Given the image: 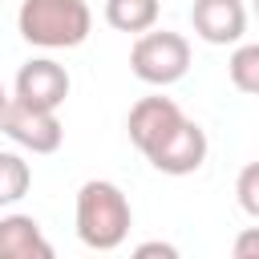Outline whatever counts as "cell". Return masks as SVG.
I'll list each match as a JSON object with an SVG mask.
<instances>
[{
    "label": "cell",
    "instance_id": "obj_1",
    "mask_svg": "<svg viewBox=\"0 0 259 259\" xmlns=\"http://www.w3.org/2000/svg\"><path fill=\"white\" fill-rule=\"evenodd\" d=\"M134 227L130 198L117 182L109 178H89L77 190V239L93 251H113L125 243Z\"/></svg>",
    "mask_w": 259,
    "mask_h": 259
},
{
    "label": "cell",
    "instance_id": "obj_2",
    "mask_svg": "<svg viewBox=\"0 0 259 259\" xmlns=\"http://www.w3.org/2000/svg\"><path fill=\"white\" fill-rule=\"evenodd\" d=\"M16 28L36 49H77L93 28L85 0H20Z\"/></svg>",
    "mask_w": 259,
    "mask_h": 259
},
{
    "label": "cell",
    "instance_id": "obj_3",
    "mask_svg": "<svg viewBox=\"0 0 259 259\" xmlns=\"http://www.w3.org/2000/svg\"><path fill=\"white\" fill-rule=\"evenodd\" d=\"M130 69L146 85H174L190 69V40L170 28H146L130 49Z\"/></svg>",
    "mask_w": 259,
    "mask_h": 259
},
{
    "label": "cell",
    "instance_id": "obj_4",
    "mask_svg": "<svg viewBox=\"0 0 259 259\" xmlns=\"http://www.w3.org/2000/svg\"><path fill=\"white\" fill-rule=\"evenodd\" d=\"M0 130L28 154H53L65 142V125H61L57 109H36L16 97H8V105L0 113Z\"/></svg>",
    "mask_w": 259,
    "mask_h": 259
},
{
    "label": "cell",
    "instance_id": "obj_5",
    "mask_svg": "<svg viewBox=\"0 0 259 259\" xmlns=\"http://www.w3.org/2000/svg\"><path fill=\"white\" fill-rule=\"evenodd\" d=\"M206 150H210V142H206V130L198 125V121H190V117H182L158 146H150L146 150V162L154 166V170H162V174H174V178H182V174H194L202 162H206Z\"/></svg>",
    "mask_w": 259,
    "mask_h": 259
},
{
    "label": "cell",
    "instance_id": "obj_6",
    "mask_svg": "<svg viewBox=\"0 0 259 259\" xmlns=\"http://www.w3.org/2000/svg\"><path fill=\"white\" fill-rule=\"evenodd\" d=\"M69 89H73V81H69L65 65H57L53 57H32V61L20 65L12 97L24 101V105H36V109H61Z\"/></svg>",
    "mask_w": 259,
    "mask_h": 259
},
{
    "label": "cell",
    "instance_id": "obj_7",
    "mask_svg": "<svg viewBox=\"0 0 259 259\" xmlns=\"http://www.w3.org/2000/svg\"><path fill=\"white\" fill-rule=\"evenodd\" d=\"M190 24L206 45H239L247 36V8L243 0H194Z\"/></svg>",
    "mask_w": 259,
    "mask_h": 259
},
{
    "label": "cell",
    "instance_id": "obj_8",
    "mask_svg": "<svg viewBox=\"0 0 259 259\" xmlns=\"http://www.w3.org/2000/svg\"><path fill=\"white\" fill-rule=\"evenodd\" d=\"M186 113L178 109V101L174 97H142L134 109H130V117H125V130H130V142L146 154L150 146H158L178 121H182Z\"/></svg>",
    "mask_w": 259,
    "mask_h": 259
},
{
    "label": "cell",
    "instance_id": "obj_9",
    "mask_svg": "<svg viewBox=\"0 0 259 259\" xmlns=\"http://www.w3.org/2000/svg\"><path fill=\"white\" fill-rule=\"evenodd\" d=\"M0 259H53V243L40 235L32 214H4L0 219Z\"/></svg>",
    "mask_w": 259,
    "mask_h": 259
},
{
    "label": "cell",
    "instance_id": "obj_10",
    "mask_svg": "<svg viewBox=\"0 0 259 259\" xmlns=\"http://www.w3.org/2000/svg\"><path fill=\"white\" fill-rule=\"evenodd\" d=\"M162 0H105V20L117 32H146L158 24Z\"/></svg>",
    "mask_w": 259,
    "mask_h": 259
},
{
    "label": "cell",
    "instance_id": "obj_11",
    "mask_svg": "<svg viewBox=\"0 0 259 259\" xmlns=\"http://www.w3.org/2000/svg\"><path fill=\"white\" fill-rule=\"evenodd\" d=\"M28 186H32L28 162H24L20 154H12V150H0V206L20 202V198L28 194Z\"/></svg>",
    "mask_w": 259,
    "mask_h": 259
},
{
    "label": "cell",
    "instance_id": "obj_12",
    "mask_svg": "<svg viewBox=\"0 0 259 259\" xmlns=\"http://www.w3.org/2000/svg\"><path fill=\"white\" fill-rule=\"evenodd\" d=\"M227 77L239 93H259V45H235L231 61H227Z\"/></svg>",
    "mask_w": 259,
    "mask_h": 259
},
{
    "label": "cell",
    "instance_id": "obj_13",
    "mask_svg": "<svg viewBox=\"0 0 259 259\" xmlns=\"http://www.w3.org/2000/svg\"><path fill=\"white\" fill-rule=\"evenodd\" d=\"M235 194H239V206L259 219V162H247L239 170V182H235Z\"/></svg>",
    "mask_w": 259,
    "mask_h": 259
},
{
    "label": "cell",
    "instance_id": "obj_14",
    "mask_svg": "<svg viewBox=\"0 0 259 259\" xmlns=\"http://www.w3.org/2000/svg\"><path fill=\"white\" fill-rule=\"evenodd\" d=\"M134 255H138V259H150V255L178 259V247H170V243H142V247H134Z\"/></svg>",
    "mask_w": 259,
    "mask_h": 259
},
{
    "label": "cell",
    "instance_id": "obj_15",
    "mask_svg": "<svg viewBox=\"0 0 259 259\" xmlns=\"http://www.w3.org/2000/svg\"><path fill=\"white\" fill-rule=\"evenodd\" d=\"M255 247H259V235H255V231H247V235L239 239V247H235V255H247V251H255Z\"/></svg>",
    "mask_w": 259,
    "mask_h": 259
},
{
    "label": "cell",
    "instance_id": "obj_16",
    "mask_svg": "<svg viewBox=\"0 0 259 259\" xmlns=\"http://www.w3.org/2000/svg\"><path fill=\"white\" fill-rule=\"evenodd\" d=\"M4 105H8V93H4V85H0V113H4Z\"/></svg>",
    "mask_w": 259,
    "mask_h": 259
}]
</instances>
